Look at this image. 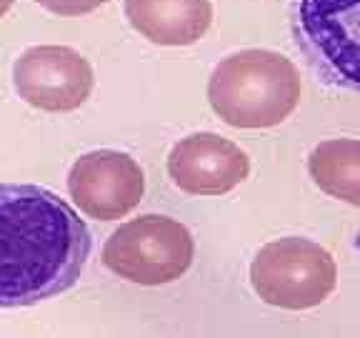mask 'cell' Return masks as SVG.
<instances>
[{"instance_id": "obj_5", "label": "cell", "mask_w": 360, "mask_h": 338, "mask_svg": "<svg viewBox=\"0 0 360 338\" xmlns=\"http://www.w3.org/2000/svg\"><path fill=\"white\" fill-rule=\"evenodd\" d=\"M250 286L273 308H318L335 291L338 263L321 243L303 236H283L265 243L253 256Z\"/></svg>"}, {"instance_id": "obj_11", "label": "cell", "mask_w": 360, "mask_h": 338, "mask_svg": "<svg viewBox=\"0 0 360 338\" xmlns=\"http://www.w3.org/2000/svg\"><path fill=\"white\" fill-rule=\"evenodd\" d=\"M40 8H45L53 15L60 18H78V15H88V13L98 11L101 6L110 3V0H35Z\"/></svg>"}, {"instance_id": "obj_3", "label": "cell", "mask_w": 360, "mask_h": 338, "mask_svg": "<svg viewBox=\"0 0 360 338\" xmlns=\"http://www.w3.org/2000/svg\"><path fill=\"white\" fill-rule=\"evenodd\" d=\"M288 18L315 78L360 93V0H290Z\"/></svg>"}, {"instance_id": "obj_1", "label": "cell", "mask_w": 360, "mask_h": 338, "mask_svg": "<svg viewBox=\"0 0 360 338\" xmlns=\"http://www.w3.org/2000/svg\"><path fill=\"white\" fill-rule=\"evenodd\" d=\"M90 248L88 225L68 201L35 183H0V308L70 291Z\"/></svg>"}, {"instance_id": "obj_12", "label": "cell", "mask_w": 360, "mask_h": 338, "mask_svg": "<svg viewBox=\"0 0 360 338\" xmlns=\"http://www.w3.org/2000/svg\"><path fill=\"white\" fill-rule=\"evenodd\" d=\"M13 6H15V0H0V18L6 15V13L11 11Z\"/></svg>"}, {"instance_id": "obj_7", "label": "cell", "mask_w": 360, "mask_h": 338, "mask_svg": "<svg viewBox=\"0 0 360 338\" xmlns=\"http://www.w3.org/2000/svg\"><path fill=\"white\" fill-rule=\"evenodd\" d=\"M68 193L88 218L120 220L141 206L146 173L128 153L101 148L75 158L68 170Z\"/></svg>"}, {"instance_id": "obj_9", "label": "cell", "mask_w": 360, "mask_h": 338, "mask_svg": "<svg viewBox=\"0 0 360 338\" xmlns=\"http://www.w3.org/2000/svg\"><path fill=\"white\" fill-rule=\"evenodd\" d=\"M130 28L165 48H186L208 33L213 23L210 0H123Z\"/></svg>"}, {"instance_id": "obj_6", "label": "cell", "mask_w": 360, "mask_h": 338, "mask_svg": "<svg viewBox=\"0 0 360 338\" xmlns=\"http://www.w3.org/2000/svg\"><path fill=\"white\" fill-rule=\"evenodd\" d=\"M96 73L70 45H30L13 63L18 98L43 113H73L93 93Z\"/></svg>"}, {"instance_id": "obj_4", "label": "cell", "mask_w": 360, "mask_h": 338, "mask_svg": "<svg viewBox=\"0 0 360 338\" xmlns=\"http://www.w3.org/2000/svg\"><path fill=\"white\" fill-rule=\"evenodd\" d=\"M112 276L135 286H168L186 276L195 261V238L186 223L163 213H146L120 223L101 256Z\"/></svg>"}, {"instance_id": "obj_8", "label": "cell", "mask_w": 360, "mask_h": 338, "mask_svg": "<svg viewBox=\"0 0 360 338\" xmlns=\"http://www.w3.org/2000/svg\"><path fill=\"white\" fill-rule=\"evenodd\" d=\"M168 178L188 196H225L250 175V158L240 146L210 130L180 138L168 153Z\"/></svg>"}, {"instance_id": "obj_10", "label": "cell", "mask_w": 360, "mask_h": 338, "mask_svg": "<svg viewBox=\"0 0 360 338\" xmlns=\"http://www.w3.org/2000/svg\"><path fill=\"white\" fill-rule=\"evenodd\" d=\"M308 173L326 196L360 208V138H328L308 156Z\"/></svg>"}, {"instance_id": "obj_2", "label": "cell", "mask_w": 360, "mask_h": 338, "mask_svg": "<svg viewBox=\"0 0 360 338\" xmlns=\"http://www.w3.org/2000/svg\"><path fill=\"white\" fill-rule=\"evenodd\" d=\"M298 65L278 51L245 48L231 53L208 78V103L231 128H276L300 106Z\"/></svg>"}]
</instances>
